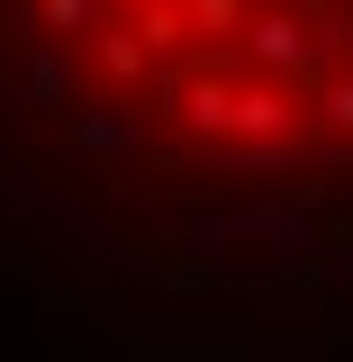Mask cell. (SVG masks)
<instances>
[{
    "label": "cell",
    "instance_id": "6da1fadb",
    "mask_svg": "<svg viewBox=\"0 0 353 362\" xmlns=\"http://www.w3.org/2000/svg\"><path fill=\"white\" fill-rule=\"evenodd\" d=\"M0 190L199 299L353 308V0H0Z\"/></svg>",
    "mask_w": 353,
    "mask_h": 362
}]
</instances>
